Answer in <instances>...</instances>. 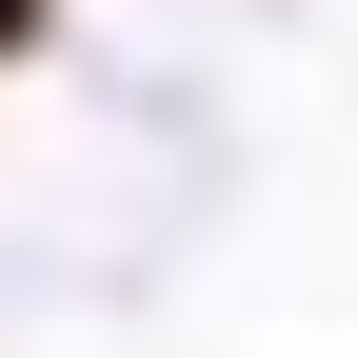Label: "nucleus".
<instances>
[{
    "label": "nucleus",
    "mask_w": 358,
    "mask_h": 358,
    "mask_svg": "<svg viewBox=\"0 0 358 358\" xmlns=\"http://www.w3.org/2000/svg\"><path fill=\"white\" fill-rule=\"evenodd\" d=\"M20 40H40V0H0V60H20Z\"/></svg>",
    "instance_id": "1"
}]
</instances>
